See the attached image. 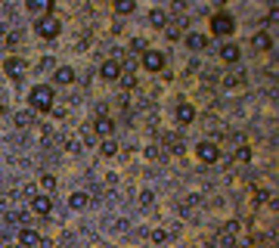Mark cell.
Returning a JSON list of instances; mask_svg holds the SVG:
<instances>
[{"label":"cell","mask_w":279,"mask_h":248,"mask_svg":"<svg viewBox=\"0 0 279 248\" xmlns=\"http://www.w3.org/2000/svg\"><path fill=\"white\" fill-rule=\"evenodd\" d=\"M35 31H37V38L53 40V38H59V31H62V22H59L56 16L50 13V16H44V19H37V22H35Z\"/></svg>","instance_id":"3957f363"},{"label":"cell","mask_w":279,"mask_h":248,"mask_svg":"<svg viewBox=\"0 0 279 248\" xmlns=\"http://www.w3.org/2000/svg\"><path fill=\"white\" fill-rule=\"evenodd\" d=\"M31 121H35V112H19V115H16V124H19V127H28Z\"/></svg>","instance_id":"603a6c76"},{"label":"cell","mask_w":279,"mask_h":248,"mask_svg":"<svg viewBox=\"0 0 279 248\" xmlns=\"http://www.w3.org/2000/svg\"><path fill=\"white\" fill-rule=\"evenodd\" d=\"M3 72L10 75L13 81H19V78H22V72H25V62H22L19 56H10V59H6V62H3Z\"/></svg>","instance_id":"9c48e42d"},{"label":"cell","mask_w":279,"mask_h":248,"mask_svg":"<svg viewBox=\"0 0 279 248\" xmlns=\"http://www.w3.org/2000/svg\"><path fill=\"white\" fill-rule=\"evenodd\" d=\"M93 131H96L99 136H106V140H112V134H115V121L109 115H99L96 121H93Z\"/></svg>","instance_id":"8992f818"},{"label":"cell","mask_w":279,"mask_h":248,"mask_svg":"<svg viewBox=\"0 0 279 248\" xmlns=\"http://www.w3.org/2000/svg\"><path fill=\"white\" fill-rule=\"evenodd\" d=\"M236 229H239V224H236V220H230V224H226V229L221 233V239H217V242H221L223 248H230V245H233V236H236Z\"/></svg>","instance_id":"e0dca14e"},{"label":"cell","mask_w":279,"mask_h":248,"mask_svg":"<svg viewBox=\"0 0 279 248\" xmlns=\"http://www.w3.org/2000/svg\"><path fill=\"white\" fill-rule=\"evenodd\" d=\"M236 31V19L230 13H214L211 16V34H214V38H230V34Z\"/></svg>","instance_id":"7a4b0ae2"},{"label":"cell","mask_w":279,"mask_h":248,"mask_svg":"<svg viewBox=\"0 0 279 248\" xmlns=\"http://www.w3.org/2000/svg\"><path fill=\"white\" fill-rule=\"evenodd\" d=\"M251 47L260 50V53H264V50H273V38H270V31H258L255 38H251Z\"/></svg>","instance_id":"4fadbf2b"},{"label":"cell","mask_w":279,"mask_h":248,"mask_svg":"<svg viewBox=\"0 0 279 248\" xmlns=\"http://www.w3.org/2000/svg\"><path fill=\"white\" fill-rule=\"evenodd\" d=\"M22 195H25V199H35L37 192H35V186H25V190H22Z\"/></svg>","instance_id":"f1b7e54d"},{"label":"cell","mask_w":279,"mask_h":248,"mask_svg":"<svg viewBox=\"0 0 279 248\" xmlns=\"http://www.w3.org/2000/svg\"><path fill=\"white\" fill-rule=\"evenodd\" d=\"M165 34H167L171 40H177V38H180V25H171V28H165Z\"/></svg>","instance_id":"484cf974"},{"label":"cell","mask_w":279,"mask_h":248,"mask_svg":"<svg viewBox=\"0 0 279 248\" xmlns=\"http://www.w3.org/2000/svg\"><path fill=\"white\" fill-rule=\"evenodd\" d=\"M37 242H40V236L35 233V229H22V233H19V245L31 248V245H37Z\"/></svg>","instance_id":"ac0fdd59"},{"label":"cell","mask_w":279,"mask_h":248,"mask_svg":"<svg viewBox=\"0 0 279 248\" xmlns=\"http://www.w3.org/2000/svg\"><path fill=\"white\" fill-rule=\"evenodd\" d=\"M133 10H137V3H133V0H118V3H115V13H118V16H130Z\"/></svg>","instance_id":"ffe728a7"},{"label":"cell","mask_w":279,"mask_h":248,"mask_svg":"<svg viewBox=\"0 0 279 248\" xmlns=\"http://www.w3.org/2000/svg\"><path fill=\"white\" fill-rule=\"evenodd\" d=\"M221 59L223 62H230V65H236L242 59V47H236V44H223L221 47Z\"/></svg>","instance_id":"8fae6325"},{"label":"cell","mask_w":279,"mask_h":248,"mask_svg":"<svg viewBox=\"0 0 279 248\" xmlns=\"http://www.w3.org/2000/svg\"><path fill=\"white\" fill-rule=\"evenodd\" d=\"M149 25H155V28H167V13L165 10H152L149 13Z\"/></svg>","instance_id":"d6986e66"},{"label":"cell","mask_w":279,"mask_h":248,"mask_svg":"<svg viewBox=\"0 0 279 248\" xmlns=\"http://www.w3.org/2000/svg\"><path fill=\"white\" fill-rule=\"evenodd\" d=\"M223 84H226V87H239V84H242V78H236V75H230V78H226Z\"/></svg>","instance_id":"83f0119b"},{"label":"cell","mask_w":279,"mask_h":248,"mask_svg":"<svg viewBox=\"0 0 279 248\" xmlns=\"http://www.w3.org/2000/svg\"><path fill=\"white\" fill-rule=\"evenodd\" d=\"M53 99H56V90L50 87V84H37V87H31V93H28L31 112H50V109H53Z\"/></svg>","instance_id":"6da1fadb"},{"label":"cell","mask_w":279,"mask_h":248,"mask_svg":"<svg viewBox=\"0 0 279 248\" xmlns=\"http://www.w3.org/2000/svg\"><path fill=\"white\" fill-rule=\"evenodd\" d=\"M99 75H103L106 81H118L121 78V62H118V59H106L103 68H99Z\"/></svg>","instance_id":"ba28073f"},{"label":"cell","mask_w":279,"mask_h":248,"mask_svg":"<svg viewBox=\"0 0 279 248\" xmlns=\"http://www.w3.org/2000/svg\"><path fill=\"white\" fill-rule=\"evenodd\" d=\"M236 158H239V161H248V158H251V149H248V146H242L239 152H236Z\"/></svg>","instance_id":"4316f807"},{"label":"cell","mask_w":279,"mask_h":248,"mask_svg":"<svg viewBox=\"0 0 279 248\" xmlns=\"http://www.w3.org/2000/svg\"><path fill=\"white\" fill-rule=\"evenodd\" d=\"M99 152H103V155H106V158H112V155H115V152H118V143H115V140H106V143H103V146H99Z\"/></svg>","instance_id":"44dd1931"},{"label":"cell","mask_w":279,"mask_h":248,"mask_svg":"<svg viewBox=\"0 0 279 248\" xmlns=\"http://www.w3.org/2000/svg\"><path fill=\"white\" fill-rule=\"evenodd\" d=\"M40 186H44L47 192H53L56 190V177L53 174H40Z\"/></svg>","instance_id":"7402d4cb"},{"label":"cell","mask_w":279,"mask_h":248,"mask_svg":"<svg viewBox=\"0 0 279 248\" xmlns=\"http://www.w3.org/2000/svg\"><path fill=\"white\" fill-rule=\"evenodd\" d=\"M0 205H3V199H0Z\"/></svg>","instance_id":"1f68e13d"},{"label":"cell","mask_w":279,"mask_h":248,"mask_svg":"<svg viewBox=\"0 0 279 248\" xmlns=\"http://www.w3.org/2000/svg\"><path fill=\"white\" fill-rule=\"evenodd\" d=\"M186 47H189V50H205L208 47V38H205V34L189 31V34H186Z\"/></svg>","instance_id":"9a60e30c"},{"label":"cell","mask_w":279,"mask_h":248,"mask_svg":"<svg viewBox=\"0 0 279 248\" xmlns=\"http://www.w3.org/2000/svg\"><path fill=\"white\" fill-rule=\"evenodd\" d=\"M152 242H158V245L167 242V233H165V229H155V233H152Z\"/></svg>","instance_id":"cb8c5ba5"},{"label":"cell","mask_w":279,"mask_h":248,"mask_svg":"<svg viewBox=\"0 0 279 248\" xmlns=\"http://www.w3.org/2000/svg\"><path fill=\"white\" fill-rule=\"evenodd\" d=\"M177 121H180V124H192V121H196V106L180 102V106H177Z\"/></svg>","instance_id":"7c38bea8"},{"label":"cell","mask_w":279,"mask_h":248,"mask_svg":"<svg viewBox=\"0 0 279 248\" xmlns=\"http://www.w3.org/2000/svg\"><path fill=\"white\" fill-rule=\"evenodd\" d=\"M140 202H143V205H152V192L146 190V192H143V195H140Z\"/></svg>","instance_id":"4dcf8cb0"},{"label":"cell","mask_w":279,"mask_h":248,"mask_svg":"<svg viewBox=\"0 0 279 248\" xmlns=\"http://www.w3.org/2000/svg\"><path fill=\"white\" fill-rule=\"evenodd\" d=\"M143 68H146V72H162L165 68V53L162 50H143Z\"/></svg>","instance_id":"5b68a950"},{"label":"cell","mask_w":279,"mask_h":248,"mask_svg":"<svg viewBox=\"0 0 279 248\" xmlns=\"http://www.w3.org/2000/svg\"><path fill=\"white\" fill-rule=\"evenodd\" d=\"M121 84H124V87H137V78H133V75H121Z\"/></svg>","instance_id":"d4e9b609"},{"label":"cell","mask_w":279,"mask_h":248,"mask_svg":"<svg viewBox=\"0 0 279 248\" xmlns=\"http://www.w3.org/2000/svg\"><path fill=\"white\" fill-rule=\"evenodd\" d=\"M74 81V72L69 65H59L56 68V75H53V84H59V87H65V84H72Z\"/></svg>","instance_id":"5bb4252c"},{"label":"cell","mask_w":279,"mask_h":248,"mask_svg":"<svg viewBox=\"0 0 279 248\" xmlns=\"http://www.w3.org/2000/svg\"><path fill=\"white\" fill-rule=\"evenodd\" d=\"M31 211L40 214V217H47L50 211H53V199H50V195H35V199H31Z\"/></svg>","instance_id":"52a82bcc"},{"label":"cell","mask_w":279,"mask_h":248,"mask_svg":"<svg viewBox=\"0 0 279 248\" xmlns=\"http://www.w3.org/2000/svg\"><path fill=\"white\" fill-rule=\"evenodd\" d=\"M146 158H158V146H146Z\"/></svg>","instance_id":"f546056e"},{"label":"cell","mask_w":279,"mask_h":248,"mask_svg":"<svg viewBox=\"0 0 279 248\" xmlns=\"http://www.w3.org/2000/svg\"><path fill=\"white\" fill-rule=\"evenodd\" d=\"M87 205H90V195H87V192H72V195H69V208L81 211V208H87Z\"/></svg>","instance_id":"2e32d148"},{"label":"cell","mask_w":279,"mask_h":248,"mask_svg":"<svg viewBox=\"0 0 279 248\" xmlns=\"http://www.w3.org/2000/svg\"><path fill=\"white\" fill-rule=\"evenodd\" d=\"M53 0H31V3H25V10L28 13H35V16H50L53 13Z\"/></svg>","instance_id":"30bf717a"},{"label":"cell","mask_w":279,"mask_h":248,"mask_svg":"<svg viewBox=\"0 0 279 248\" xmlns=\"http://www.w3.org/2000/svg\"><path fill=\"white\" fill-rule=\"evenodd\" d=\"M196 155L199 161H205V165H214V161H221V146H217L214 140H205L196 146Z\"/></svg>","instance_id":"277c9868"}]
</instances>
